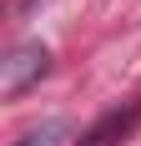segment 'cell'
I'll use <instances>...</instances> for the list:
<instances>
[{
  "instance_id": "obj_1",
  "label": "cell",
  "mask_w": 141,
  "mask_h": 146,
  "mask_svg": "<svg viewBox=\"0 0 141 146\" xmlns=\"http://www.w3.org/2000/svg\"><path fill=\"white\" fill-rule=\"evenodd\" d=\"M45 71H51V50H45L41 40H20L10 56H5V71H0V91H5V96H25V91L35 86Z\"/></svg>"
},
{
  "instance_id": "obj_2",
  "label": "cell",
  "mask_w": 141,
  "mask_h": 146,
  "mask_svg": "<svg viewBox=\"0 0 141 146\" xmlns=\"http://www.w3.org/2000/svg\"><path fill=\"white\" fill-rule=\"evenodd\" d=\"M136 121H141V101H131L126 111H106V116L81 136V146H116V141H126V136H131Z\"/></svg>"
},
{
  "instance_id": "obj_3",
  "label": "cell",
  "mask_w": 141,
  "mask_h": 146,
  "mask_svg": "<svg viewBox=\"0 0 141 146\" xmlns=\"http://www.w3.org/2000/svg\"><path fill=\"white\" fill-rule=\"evenodd\" d=\"M66 136H70V126H66L61 116H51V121H41V126H30V131H20V136H15L10 146H61Z\"/></svg>"
},
{
  "instance_id": "obj_4",
  "label": "cell",
  "mask_w": 141,
  "mask_h": 146,
  "mask_svg": "<svg viewBox=\"0 0 141 146\" xmlns=\"http://www.w3.org/2000/svg\"><path fill=\"white\" fill-rule=\"evenodd\" d=\"M15 10H20V15H25V10H35V0H15Z\"/></svg>"
}]
</instances>
